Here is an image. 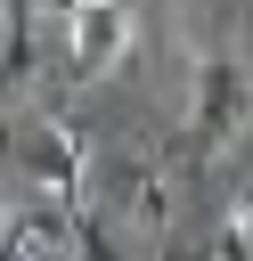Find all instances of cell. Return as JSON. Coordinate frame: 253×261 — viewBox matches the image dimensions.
<instances>
[{"label": "cell", "mask_w": 253, "mask_h": 261, "mask_svg": "<svg viewBox=\"0 0 253 261\" xmlns=\"http://www.w3.org/2000/svg\"><path fill=\"white\" fill-rule=\"evenodd\" d=\"M82 261H114V245H106V228H98V220H82Z\"/></svg>", "instance_id": "obj_7"}, {"label": "cell", "mask_w": 253, "mask_h": 261, "mask_svg": "<svg viewBox=\"0 0 253 261\" xmlns=\"http://www.w3.org/2000/svg\"><path fill=\"white\" fill-rule=\"evenodd\" d=\"M8 82H33V16H24V0H8Z\"/></svg>", "instance_id": "obj_6"}, {"label": "cell", "mask_w": 253, "mask_h": 261, "mask_svg": "<svg viewBox=\"0 0 253 261\" xmlns=\"http://www.w3.org/2000/svg\"><path fill=\"white\" fill-rule=\"evenodd\" d=\"M131 49V8L122 0H65V65L82 82H106Z\"/></svg>", "instance_id": "obj_2"}, {"label": "cell", "mask_w": 253, "mask_h": 261, "mask_svg": "<svg viewBox=\"0 0 253 261\" xmlns=\"http://www.w3.org/2000/svg\"><path fill=\"white\" fill-rule=\"evenodd\" d=\"M245 114H253V73L237 57H204L196 65V90H188V130L204 147H229L245 130Z\"/></svg>", "instance_id": "obj_1"}, {"label": "cell", "mask_w": 253, "mask_h": 261, "mask_svg": "<svg viewBox=\"0 0 253 261\" xmlns=\"http://www.w3.org/2000/svg\"><path fill=\"white\" fill-rule=\"evenodd\" d=\"M49 245H57V204L49 196L8 204V261H49Z\"/></svg>", "instance_id": "obj_4"}, {"label": "cell", "mask_w": 253, "mask_h": 261, "mask_svg": "<svg viewBox=\"0 0 253 261\" xmlns=\"http://www.w3.org/2000/svg\"><path fill=\"white\" fill-rule=\"evenodd\" d=\"M82 139L65 130V122H41L33 130V147H24V188L33 196H49V204H82Z\"/></svg>", "instance_id": "obj_3"}, {"label": "cell", "mask_w": 253, "mask_h": 261, "mask_svg": "<svg viewBox=\"0 0 253 261\" xmlns=\"http://www.w3.org/2000/svg\"><path fill=\"white\" fill-rule=\"evenodd\" d=\"M212 261H253V204H229V220L212 237Z\"/></svg>", "instance_id": "obj_5"}]
</instances>
